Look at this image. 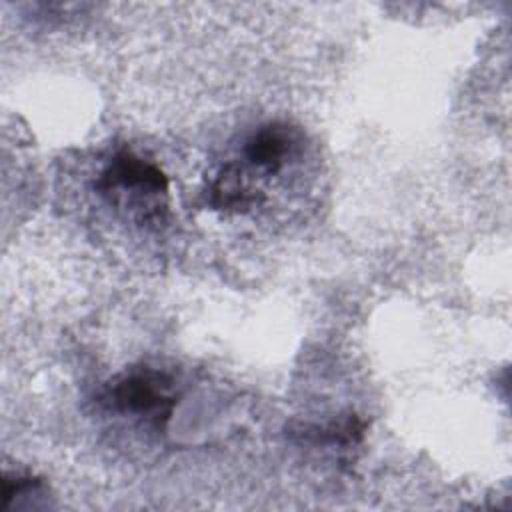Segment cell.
Here are the masks:
<instances>
[{
    "label": "cell",
    "instance_id": "3957f363",
    "mask_svg": "<svg viewBox=\"0 0 512 512\" xmlns=\"http://www.w3.org/2000/svg\"><path fill=\"white\" fill-rule=\"evenodd\" d=\"M296 136V130L282 122L260 126L246 140L244 156L268 174H276L284 168L288 156L294 152Z\"/></svg>",
    "mask_w": 512,
    "mask_h": 512
},
{
    "label": "cell",
    "instance_id": "7a4b0ae2",
    "mask_svg": "<svg viewBox=\"0 0 512 512\" xmlns=\"http://www.w3.org/2000/svg\"><path fill=\"white\" fill-rule=\"evenodd\" d=\"M174 382L168 374L154 368H136L116 378L108 392V404L124 414L148 418L150 424L162 428L176 406Z\"/></svg>",
    "mask_w": 512,
    "mask_h": 512
},
{
    "label": "cell",
    "instance_id": "277c9868",
    "mask_svg": "<svg viewBox=\"0 0 512 512\" xmlns=\"http://www.w3.org/2000/svg\"><path fill=\"white\" fill-rule=\"evenodd\" d=\"M206 194L212 208L234 212H244L262 200L260 192L250 186L244 170L234 162H228L218 170L210 180Z\"/></svg>",
    "mask_w": 512,
    "mask_h": 512
},
{
    "label": "cell",
    "instance_id": "6da1fadb",
    "mask_svg": "<svg viewBox=\"0 0 512 512\" xmlns=\"http://www.w3.org/2000/svg\"><path fill=\"white\" fill-rule=\"evenodd\" d=\"M96 190L116 200L122 194H134L144 206L146 220L160 216L168 194L166 174L152 162L122 150L112 156L94 182Z\"/></svg>",
    "mask_w": 512,
    "mask_h": 512
}]
</instances>
